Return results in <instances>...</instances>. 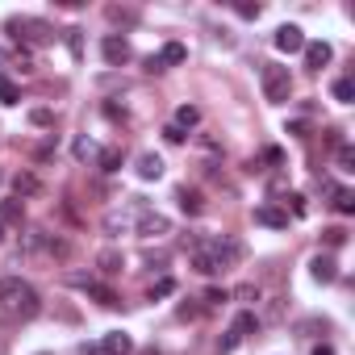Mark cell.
Here are the masks:
<instances>
[{"label": "cell", "mask_w": 355, "mask_h": 355, "mask_svg": "<svg viewBox=\"0 0 355 355\" xmlns=\"http://www.w3.org/2000/svg\"><path fill=\"white\" fill-rule=\"evenodd\" d=\"M334 268H339V264H334V260H330V255H318V260H314V264H310V272H314V280H318V284H330V280H334V276H339V272H334Z\"/></svg>", "instance_id": "obj_15"}, {"label": "cell", "mask_w": 355, "mask_h": 355, "mask_svg": "<svg viewBox=\"0 0 355 355\" xmlns=\"http://www.w3.org/2000/svg\"><path fill=\"white\" fill-rule=\"evenodd\" d=\"M172 293H176V280L172 276H163V280L150 284V297H172Z\"/></svg>", "instance_id": "obj_25"}, {"label": "cell", "mask_w": 355, "mask_h": 355, "mask_svg": "<svg viewBox=\"0 0 355 355\" xmlns=\"http://www.w3.org/2000/svg\"><path fill=\"white\" fill-rule=\"evenodd\" d=\"M100 351H105V355H130V351H134V343H130V334L109 330V334H105V343H100Z\"/></svg>", "instance_id": "obj_12"}, {"label": "cell", "mask_w": 355, "mask_h": 355, "mask_svg": "<svg viewBox=\"0 0 355 355\" xmlns=\"http://www.w3.org/2000/svg\"><path fill=\"white\" fill-rule=\"evenodd\" d=\"M334 100H343V105H347V100H355V80H334Z\"/></svg>", "instance_id": "obj_23"}, {"label": "cell", "mask_w": 355, "mask_h": 355, "mask_svg": "<svg viewBox=\"0 0 355 355\" xmlns=\"http://www.w3.org/2000/svg\"><path fill=\"white\" fill-rule=\"evenodd\" d=\"M196 122H201V109L184 105V109H176V122H172V126H176V130H192Z\"/></svg>", "instance_id": "obj_18"}, {"label": "cell", "mask_w": 355, "mask_h": 355, "mask_svg": "<svg viewBox=\"0 0 355 355\" xmlns=\"http://www.w3.org/2000/svg\"><path fill=\"white\" fill-rule=\"evenodd\" d=\"M301 55H306V67H310V71H322V67L330 63L334 50H330L326 42H306V50H301Z\"/></svg>", "instance_id": "obj_10"}, {"label": "cell", "mask_w": 355, "mask_h": 355, "mask_svg": "<svg viewBox=\"0 0 355 355\" xmlns=\"http://www.w3.org/2000/svg\"><path fill=\"white\" fill-rule=\"evenodd\" d=\"M276 50H284V55L306 50V34H301L297 25H280V30H276Z\"/></svg>", "instance_id": "obj_8"}, {"label": "cell", "mask_w": 355, "mask_h": 355, "mask_svg": "<svg viewBox=\"0 0 355 355\" xmlns=\"http://www.w3.org/2000/svg\"><path fill=\"white\" fill-rule=\"evenodd\" d=\"M76 155H80V159H88V155H96V146H92L88 138H80V142H76Z\"/></svg>", "instance_id": "obj_30"}, {"label": "cell", "mask_w": 355, "mask_h": 355, "mask_svg": "<svg viewBox=\"0 0 355 355\" xmlns=\"http://www.w3.org/2000/svg\"><path fill=\"white\" fill-rule=\"evenodd\" d=\"M184 59H188V50H184L180 42H168L159 55L150 59V71H159V67H168V63H184Z\"/></svg>", "instance_id": "obj_11"}, {"label": "cell", "mask_w": 355, "mask_h": 355, "mask_svg": "<svg viewBox=\"0 0 355 355\" xmlns=\"http://www.w3.org/2000/svg\"><path fill=\"white\" fill-rule=\"evenodd\" d=\"M255 222H260V226H272V230H284V226H288V214L276 209V205H260V209H255Z\"/></svg>", "instance_id": "obj_13"}, {"label": "cell", "mask_w": 355, "mask_h": 355, "mask_svg": "<svg viewBox=\"0 0 355 355\" xmlns=\"http://www.w3.org/2000/svg\"><path fill=\"white\" fill-rule=\"evenodd\" d=\"M96 264H100V272H105V276H117V272L126 268L117 251H100V255H96Z\"/></svg>", "instance_id": "obj_17"}, {"label": "cell", "mask_w": 355, "mask_h": 355, "mask_svg": "<svg viewBox=\"0 0 355 355\" xmlns=\"http://www.w3.org/2000/svg\"><path fill=\"white\" fill-rule=\"evenodd\" d=\"M0 238H5V222H0Z\"/></svg>", "instance_id": "obj_38"}, {"label": "cell", "mask_w": 355, "mask_h": 355, "mask_svg": "<svg viewBox=\"0 0 355 355\" xmlns=\"http://www.w3.org/2000/svg\"><path fill=\"white\" fill-rule=\"evenodd\" d=\"M192 268L201 272V276H218V272H226L222 264H218V255L209 247H192Z\"/></svg>", "instance_id": "obj_9"}, {"label": "cell", "mask_w": 355, "mask_h": 355, "mask_svg": "<svg viewBox=\"0 0 355 355\" xmlns=\"http://www.w3.org/2000/svg\"><path fill=\"white\" fill-rule=\"evenodd\" d=\"M330 192H334V209L339 214H351L355 209V192L351 188H330Z\"/></svg>", "instance_id": "obj_20"}, {"label": "cell", "mask_w": 355, "mask_h": 355, "mask_svg": "<svg viewBox=\"0 0 355 355\" xmlns=\"http://www.w3.org/2000/svg\"><path fill=\"white\" fill-rule=\"evenodd\" d=\"M205 301H209V306H218V301H226V288H209V293H205Z\"/></svg>", "instance_id": "obj_33"}, {"label": "cell", "mask_w": 355, "mask_h": 355, "mask_svg": "<svg viewBox=\"0 0 355 355\" xmlns=\"http://www.w3.org/2000/svg\"><path fill=\"white\" fill-rule=\"evenodd\" d=\"M339 163H343V168L355 163V150H351V146H339Z\"/></svg>", "instance_id": "obj_31"}, {"label": "cell", "mask_w": 355, "mask_h": 355, "mask_svg": "<svg viewBox=\"0 0 355 355\" xmlns=\"http://www.w3.org/2000/svg\"><path fill=\"white\" fill-rule=\"evenodd\" d=\"M50 122H55V117H50L46 109H34V126H50Z\"/></svg>", "instance_id": "obj_34"}, {"label": "cell", "mask_w": 355, "mask_h": 355, "mask_svg": "<svg viewBox=\"0 0 355 355\" xmlns=\"http://www.w3.org/2000/svg\"><path fill=\"white\" fill-rule=\"evenodd\" d=\"M21 218V205L17 201H5V205H0V222H17Z\"/></svg>", "instance_id": "obj_29"}, {"label": "cell", "mask_w": 355, "mask_h": 355, "mask_svg": "<svg viewBox=\"0 0 355 355\" xmlns=\"http://www.w3.org/2000/svg\"><path fill=\"white\" fill-rule=\"evenodd\" d=\"M264 96L272 100V105H284V100L293 96V76H288V67L264 63Z\"/></svg>", "instance_id": "obj_2"}, {"label": "cell", "mask_w": 355, "mask_h": 355, "mask_svg": "<svg viewBox=\"0 0 355 355\" xmlns=\"http://www.w3.org/2000/svg\"><path fill=\"white\" fill-rule=\"evenodd\" d=\"M238 297H242V301H260V288H255V284H242Z\"/></svg>", "instance_id": "obj_32"}, {"label": "cell", "mask_w": 355, "mask_h": 355, "mask_svg": "<svg viewBox=\"0 0 355 355\" xmlns=\"http://www.w3.org/2000/svg\"><path fill=\"white\" fill-rule=\"evenodd\" d=\"M100 55H105V63L122 67V63H130V42H126V38H117V34H109L105 42H100Z\"/></svg>", "instance_id": "obj_7"}, {"label": "cell", "mask_w": 355, "mask_h": 355, "mask_svg": "<svg viewBox=\"0 0 355 355\" xmlns=\"http://www.w3.org/2000/svg\"><path fill=\"white\" fill-rule=\"evenodd\" d=\"M138 176H142V180H159V176H163V159L150 155V150H146V155H138Z\"/></svg>", "instance_id": "obj_14"}, {"label": "cell", "mask_w": 355, "mask_h": 355, "mask_svg": "<svg viewBox=\"0 0 355 355\" xmlns=\"http://www.w3.org/2000/svg\"><path fill=\"white\" fill-rule=\"evenodd\" d=\"M13 188H17V196H34V192H38V176H34V172H21V176L13 180Z\"/></svg>", "instance_id": "obj_19"}, {"label": "cell", "mask_w": 355, "mask_h": 355, "mask_svg": "<svg viewBox=\"0 0 355 355\" xmlns=\"http://www.w3.org/2000/svg\"><path fill=\"white\" fill-rule=\"evenodd\" d=\"M0 105H17V88L5 76H0Z\"/></svg>", "instance_id": "obj_27"}, {"label": "cell", "mask_w": 355, "mask_h": 355, "mask_svg": "<svg viewBox=\"0 0 355 355\" xmlns=\"http://www.w3.org/2000/svg\"><path fill=\"white\" fill-rule=\"evenodd\" d=\"M163 134H168V142H184V138H188V134H184V130H176V126H168Z\"/></svg>", "instance_id": "obj_35"}, {"label": "cell", "mask_w": 355, "mask_h": 355, "mask_svg": "<svg viewBox=\"0 0 355 355\" xmlns=\"http://www.w3.org/2000/svg\"><path fill=\"white\" fill-rule=\"evenodd\" d=\"M251 330H260V318H255V314H238V318H234V326L226 330V339L218 343V351H222V355H230V351H234Z\"/></svg>", "instance_id": "obj_4"}, {"label": "cell", "mask_w": 355, "mask_h": 355, "mask_svg": "<svg viewBox=\"0 0 355 355\" xmlns=\"http://www.w3.org/2000/svg\"><path fill=\"white\" fill-rule=\"evenodd\" d=\"M88 297L96 301V306H105V310H117V306H122L117 293H113V288H105V284H92V288H88Z\"/></svg>", "instance_id": "obj_16"}, {"label": "cell", "mask_w": 355, "mask_h": 355, "mask_svg": "<svg viewBox=\"0 0 355 355\" xmlns=\"http://www.w3.org/2000/svg\"><path fill=\"white\" fill-rule=\"evenodd\" d=\"M100 168H105V172H117V168H122V150H100Z\"/></svg>", "instance_id": "obj_24"}, {"label": "cell", "mask_w": 355, "mask_h": 355, "mask_svg": "<svg viewBox=\"0 0 355 355\" xmlns=\"http://www.w3.org/2000/svg\"><path fill=\"white\" fill-rule=\"evenodd\" d=\"M0 59H9V63H17L21 71H30V67H34V59H30V50H17V46H13V50H0Z\"/></svg>", "instance_id": "obj_21"}, {"label": "cell", "mask_w": 355, "mask_h": 355, "mask_svg": "<svg viewBox=\"0 0 355 355\" xmlns=\"http://www.w3.org/2000/svg\"><path fill=\"white\" fill-rule=\"evenodd\" d=\"M314 355H334V347H330V343H322V347H314Z\"/></svg>", "instance_id": "obj_36"}, {"label": "cell", "mask_w": 355, "mask_h": 355, "mask_svg": "<svg viewBox=\"0 0 355 355\" xmlns=\"http://www.w3.org/2000/svg\"><path fill=\"white\" fill-rule=\"evenodd\" d=\"M180 209H184V214H201V192L180 188Z\"/></svg>", "instance_id": "obj_22"}, {"label": "cell", "mask_w": 355, "mask_h": 355, "mask_svg": "<svg viewBox=\"0 0 355 355\" xmlns=\"http://www.w3.org/2000/svg\"><path fill=\"white\" fill-rule=\"evenodd\" d=\"M134 230H138L142 238H163V234H172V222H168L163 214H155V209H142Z\"/></svg>", "instance_id": "obj_5"}, {"label": "cell", "mask_w": 355, "mask_h": 355, "mask_svg": "<svg viewBox=\"0 0 355 355\" xmlns=\"http://www.w3.org/2000/svg\"><path fill=\"white\" fill-rule=\"evenodd\" d=\"M234 13H238V17H247V21H255V17H260V5H251V0H238Z\"/></svg>", "instance_id": "obj_28"}, {"label": "cell", "mask_w": 355, "mask_h": 355, "mask_svg": "<svg viewBox=\"0 0 355 355\" xmlns=\"http://www.w3.org/2000/svg\"><path fill=\"white\" fill-rule=\"evenodd\" d=\"M0 310H5L9 318H34L38 310H42V301H38V293H34V284L30 280H21V276H9V280H0Z\"/></svg>", "instance_id": "obj_1"}, {"label": "cell", "mask_w": 355, "mask_h": 355, "mask_svg": "<svg viewBox=\"0 0 355 355\" xmlns=\"http://www.w3.org/2000/svg\"><path fill=\"white\" fill-rule=\"evenodd\" d=\"M9 34H13L17 42H30V46L55 42V30H50L46 21H34V17H13V21H9Z\"/></svg>", "instance_id": "obj_3"}, {"label": "cell", "mask_w": 355, "mask_h": 355, "mask_svg": "<svg viewBox=\"0 0 355 355\" xmlns=\"http://www.w3.org/2000/svg\"><path fill=\"white\" fill-rule=\"evenodd\" d=\"M146 205L142 201H134L130 209H113V214H105V230L109 234H117V230H130V226H138V214H142Z\"/></svg>", "instance_id": "obj_6"}, {"label": "cell", "mask_w": 355, "mask_h": 355, "mask_svg": "<svg viewBox=\"0 0 355 355\" xmlns=\"http://www.w3.org/2000/svg\"><path fill=\"white\" fill-rule=\"evenodd\" d=\"M322 238H326V247H343L347 242V230L343 226H330V230H322Z\"/></svg>", "instance_id": "obj_26"}, {"label": "cell", "mask_w": 355, "mask_h": 355, "mask_svg": "<svg viewBox=\"0 0 355 355\" xmlns=\"http://www.w3.org/2000/svg\"><path fill=\"white\" fill-rule=\"evenodd\" d=\"M84 355H105V351H100V343H96V347H84Z\"/></svg>", "instance_id": "obj_37"}]
</instances>
